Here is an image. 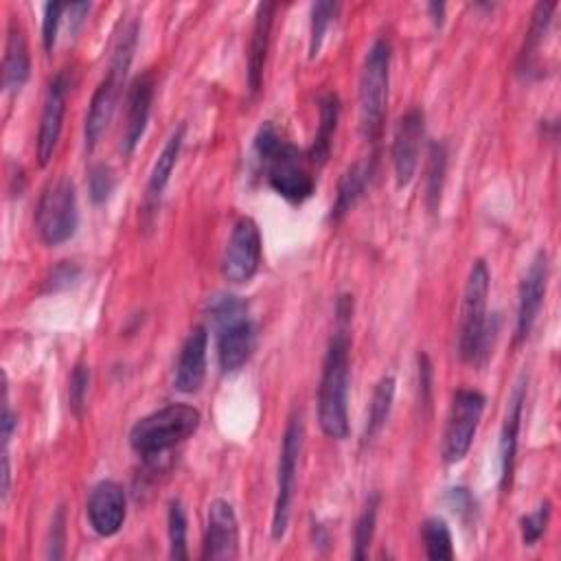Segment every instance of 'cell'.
I'll return each instance as SVG.
<instances>
[{"label": "cell", "mask_w": 561, "mask_h": 561, "mask_svg": "<svg viewBox=\"0 0 561 561\" xmlns=\"http://www.w3.org/2000/svg\"><path fill=\"white\" fill-rule=\"evenodd\" d=\"M254 153L267 184L280 197L291 204H300L313 195L316 180L309 171V156H305L296 145L283 140L270 121L256 131Z\"/></svg>", "instance_id": "1"}, {"label": "cell", "mask_w": 561, "mask_h": 561, "mask_svg": "<svg viewBox=\"0 0 561 561\" xmlns=\"http://www.w3.org/2000/svg\"><path fill=\"white\" fill-rule=\"evenodd\" d=\"M348 329L337 327L327 346L318 386V423L335 440L348 436Z\"/></svg>", "instance_id": "2"}, {"label": "cell", "mask_w": 561, "mask_h": 561, "mask_svg": "<svg viewBox=\"0 0 561 561\" xmlns=\"http://www.w3.org/2000/svg\"><path fill=\"white\" fill-rule=\"evenodd\" d=\"M489 267L482 259L473 261L460 300L458 320V355L462 362L482 364L489 357V344L493 342L495 327L486 320V298H489Z\"/></svg>", "instance_id": "3"}, {"label": "cell", "mask_w": 561, "mask_h": 561, "mask_svg": "<svg viewBox=\"0 0 561 561\" xmlns=\"http://www.w3.org/2000/svg\"><path fill=\"white\" fill-rule=\"evenodd\" d=\"M206 309L215 327L219 368L237 373L250 359L256 340L248 302L234 294H217L208 300Z\"/></svg>", "instance_id": "4"}, {"label": "cell", "mask_w": 561, "mask_h": 561, "mask_svg": "<svg viewBox=\"0 0 561 561\" xmlns=\"http://www.w3.org/2000/svg\"><path fill=\"white\" fill-rule=\"evenodd\" d=\"M199 412L188 403L164 405L134 423L129 430V445L142 458H158L167 449L193 436L199 427Z\"/></svg>", "instance_id": "5"}, {"label": "cell", "mask_w": 561, "mask_h": 561, "mask_svg": "<svg viewBox=\"0 0 561 561\" xmlns=\"http://www.w3.org/2000/svg\"><path fill=\"white\" fill-rule=\"evenodd\" d=\"M390 42L377 37L366 53L359 77V129L368 142L381 136L390 83Z\"/></svg>", "instance_id": "6"}, {"label": "cell", "mask_w": 561, "mask_h": 561, "mask_svg": "<svg viewBox=\"0 0 561 561\" xmlns=\"http://www.w3.org/2000/svg\"><path fill=\"white\" fill-rule=\"evenodd\" d=\"M79 208L75 184L68 178L50 182L39 195L35 210V226L46 245H59L77 232Z\"/></svg>", "instance_id": "7"}, {"label": "cell", "mask_w": 561, "mask_h": 561, "mask_svg": "<svg viewBox=\"0 0 561 561\" xmlns=\"http://www.w3.org/2000/svg\"><path fill=\"white\" fill-rule=\"evenodd\" d=\"M300 449H302V419H300V412H294L287 421L283 445H280V458H278L276 500H274V513H272V537L276 541L285 537L289 526Z\"/></svg>", "instance_id": "8"}, {"label": "cell", "mask_w": 561, "mask_h": 561, "mask_svg": "<svg viewBox=\"0 0 561 561\" xmlns=\"http://www.w3.org/2000/svg\"><path fill=\"white\" fill-rule=\"evenodd\" d=\"M484 394L478 390H469V388H460L454 394V401L449 405V414H447V423H445V432H443V460L447 465H456L460 462L476 436L478 423L482 419L484 412Z\"/></svg>", "instance_id": "9"}, {"label": "cell", "mask_w": 561, "mask_h": 561, "mask_svg": "<svg viewBox=\"0 0 561 561\" xmlns=\"http://www.w3.org/2000/svg\"><path fill=\"white\" fill-rule=\"evenodd\" d=\"M261 252H263V241H261V230L256 221L250 217H241L234 224L221 256L224 278L234 285L248 283L259 272Z\"/></svg>", "instance_id": "10"}, {"label": "cell", "mask_w": 561, "mask_h": 561, "mask_svg": "<svg viewBox=\"0 0 561 561\" xmlns=\"http://www.w3.org/2000/svg\"><path fill=\"white\" fill-rule=\"evenodd\" d=\"M423 134H425V118L419 107L408 110L394 127L392 164H394V180L399 188L408 186L414 178Z\"/></svg>", "instance_id": "11"}, {"label": "cell", "mask_w": 561, "mask_h": 561, "mask_svg": "<svg viewBox=\"0 0 561 561\" xmlns=\"http://www.w3.org/2000/svg\"><path fill=\"white\" fill-rule=\"evenodd\" d=\"M239 554V524L230 502L213 500L206 517V535H204V559L226 561L237 559Z\"/></svg>", "instance_id": "12"}, {"label": "cell", "mask_w": 561, "mask_h": 561, "mask_svg": "<svg viewBox=\"0 0 561 561\" xmlns=\"http://www.w3.org/2000/svg\"><path fill=\"white\" fill-rule=\"evenodd\" d=\"M68 90H70L68 72H59L46 90L39 129H37V160L42 167H46L55 153V147H57V140L61 134V125H64Z\"/></svg>", "instance_id": "13"}, {"label": "cell", "mask_w": 561, "mask_h": 561, "mask_svg": "<svg viewBox=\"0 0 561 561\" xmlns=\"http://www.w3.org/2000/svg\"><path fill=\"white\" fill-rule=\"evenodd\" d=\"M546 285H548V254L539 250L535 259L530 261L522 285H519V300H517V327H515V337L526 340L528 333L533 331V324L539 316L543 296H546Z\"/></svg>", "instance_id": "14"}, {"label": "cell", "mask_w": 561, "mask_h": 561, "mask_svg": "<svg viewBox=\"0 0 561 561\" xmlns=\"http://www.w3.org/2000/svg\"><path fill=\"white\" fill-rule=\"evenodd\" d=\"M125 508L127 500L123 486L114 480L99 482L88 497V519L92 530L101 537L116 535L125 522Z\"/></svg>", "instance_id": "15"}, {"label": "cell", "mask_w": 561, "mask_h": 561, "mask_svg": "<svg viewBox=\"0 0 561 561\" xmlns=\"http://www.w3.org/2000/svg\"><path fill=\"white\" fill-rule=\"evenodd\" d=\"M153 75L151 72H142L138 75L129 90H127V99H125V127H123V140H121V149L125 156H131L134 149L138 147L147 121H149V112H151V101H153Z\"/></svg>", "instance_id": "16"}, {"label": "cell", "mask_w": 561, "mask_h": 561, "mask_svg": "<svg viewBox=\"0 0 561 561\" xmlns=\"http://www.w3.org/2000/svg\"><path fill=\"white\" fill-rule=\"evenodd\" d=\"M123 83H125V75L107 68L105 79L96 85L90 107H88V114H85V127H83V138H85L88 151H92L99 145L105 127L110 125Z\"/></svg>", "instance_id": "17"}, {"label": "cell", "mask_w": 561, "mask_h": 561, "mask_svg": "<svg viewBox=\"0 0 561 561\" xmlns=\"http://www.w3.org/2000/svg\"><path fill=\"white\" fill-rule=\"evenodd\" d=\"M184 131H186V125H180L178 129H173V134L164 142L162 151L158 153V160L153 162V169L147 180L145 197H142V224L145 226H151V221L156 217L162 193H164V188L171 180V173L175 169V162H178V156H180V149L184 142Z\"/></svg>", "instance_id": "18"}, {"label": "cell", "mask_w": 561, "mask_h": 561, "mask_svg": "<svg viewBox=\"0 0 561 561\" xmlns=\"http://www.w3.org/2000/svg\"><path fill=\"white\" fill-rule=\"evenodd\" d=\"M206 351H208V331L206 327H195L178 355V364H175V377H173V386L178 392H197L199 386L204 383V375H206Z\"/></svg>", "instance_id": "19"}, {"label": "cell", "mask_w": 561, "mask_h": 561, "mask_svg": "<svg viewBox=\"0 0 561 561\" xmlns=\"http://www.w3.org/2000/svg\"><path fill=\"white\" fill-rule=\"evenodd\" d=\"M524 401H526V375L519 377V381L515 383V388L508 397L506 416H504V425H502V434H500V489L504 493H506V489H511V480H513Z\"/></svg>", "instance_id": "20"}, {"label": "cell", "mask_w": 561, "mask_h": 561, "mask_svg": "<svg viewBox=\"0 0 561 561\" xmlns=\"http://www.w3.org/2000/svg\"><path fill=\"white\" fill-rule=\"evenodd\" d=\"M274 2H261L256 9L254 18V28H252V39H250V53H248V88L250 94H256L263 85V68H265V57L270 48V33H272V22H274Z\"/></svg>", "instance_id": "21"}, {"label": "cell", "mask_w": 561, "mask_h": 561, "mask_svg": "<svg viewBox=\"0 0 561 561\" xmlns=\"http://www.w3.org/2000/svg\"><path fill=\"white\" fill-rule=\"evenodd\" d=\"M31 75V57L26 46V35L18 22L9 24L4 59H2V85L9 92H20Z\"/></svg>", "instance_id": "22"}, {"label": "cell", "mask_w": 561, "mask_h": 561, "mask_svg": "<svg viewBox=\"0 0 561 561\" xmlns=\"http://www.w3.org/2000/svg\"><path fill=\"white\" fill-rule=\"evenodd\" d=\"M370 173H373L370 162H355L344 171V175L340 178V184H337L335 202L331 206V221H342L351 213V208L364 195Z\"/></svg>", "instance_id": "23"}, {"label": "cell", "mask_w": 561, "mask_h": 561, "mask_svg": "<svg viewBox=\"0 0 561 561\" xmlns=\"http://www.w3.org/2000/svg\"><path fill=\"white\" fill-rule=\"evenodd\" d=\"M340 118V99L335 92H327L320 96V123L313 138V145L309 149V162L311 164H324L331 153V140L337 127Z\"/></svg>", "instance_id": "24"}, {"label": "cell", "mask_w": 561, "mask_h": 561, "mask_svg": "<svg viewBox=\"0 0 561 561\" xmlns=\"http://www.w3.org/2000/svg\"><path fill=\"white\" fill-rule=\"evenodd\" d=\"M394 386H397V381L390 375H386L377 381L370 405H368L366 425H364V443H370L381 432V427L386 425L392 401H394Z\"/></svg>", "instance_id": "25"}, {"label": "cell", "mask_w": 561, "mask_h": 561, "mask_svg": "<svg viewBox=\"0 0 561 561\" xmlns=\"http://www.w3.org/2000/svg\"><path fill=\"white\" fill-rule=\"evenodd\" d=\"M445 171H447V149L443 142L430 145L427 156V169H425V204L430 213H436L440 206L443 184H445Z\"/></svg>", "instance_id": "26"}, {"label": "cell", "mask_w": 561, "mask_h": 561, "mask_svg": "<svg viewBox=\"0 0 561 561\" xmlns=\"http://www.w3.org/2000/svg\"><path fill=\"white\" fill-rule=\"evenodd\" d=\"M421 535L425 543V554L432 561H447L454 557V546H451V533L440 517H427L421 524Z\"/></svg>", "instance_id": "27"}, {"label": "cell", "mask_w": 561, "mask_h": 561, "mask_svg": "<svg viewBox=\"0 0 561 561\" xmlns=\"http://www.w3.org/2000/svg\"><path fill=\"white\" fill-rule=\"evenodd\" d=\"M557 9V2H539L533 11V20H530V28L526 33V42H524V50L519 55V64H522V70H528L530 64H533V57L539 48V44L543 42L546 37V31H548V24H550V18H552V11Z\"/></svg>", "instance_id": "28"}, {"label": "cell", "mask_w": 561, "mask_h": 561, "mask_svg": "<svg viewBox=\"0 0 561 561\" xmlns=\"http://www.w3.org/2000/svg\"><path fill=\"white\" fill-rule=\"evenodd\" d=\"M377 511H379V495L373 493L357 519L355 526V539H353V559L362 561L368 552V546L375 535V524H377Z\"/></svg>", "instance_id": "29"}, {"label": "cell", "mask_w": 561, "mask_h": 561, "mask_svg": "<svg viewBox=\"0 0 561 561\" xmlns=\"http://www.w3.org/2000/svg\"><path fill=\"white\" fill-rule=\"evenodd\" d=\"M169 554L171 559H186V513L180 500H173L169 504Z\"/></svg>", "instance_id": "30"}, {"label": "cell", "mask_w": 561, "mask_h": 561, "mask_svg": "<svg viewBox=\"0 0 561 561\" xmlns=\"http://www.w3.org/2000/svg\"><path fill=\"white\" fill-rule=\"evenodd\" d=\"M337 2H316L311 4V31H309V57L313 59L324 42V33L335 18Z\"/></svg>", "instance_id": "31"}, {"label": "cell", "mask_w": 561, "mask_h": 561, "mask_svg": "<svg viewBox=\"0 0 561 561\" xmlns=\"http://www.w3.org/2000/svg\"><path fill=\"white\" fill-rule=\"evenodd\" d=\"M550 515H552V504L546 500L533 513L522 517L519 528H522V541L526 546H535L543 537V533L548 528V522H550Z\"/></svg>", "instance_id": "32"}, {"label": "cell", "mask_w": 561, "mask_h": 561, "mask_svg": "<svg viewBox=\"0 0 561 561\" xmlns=\"http://www.w3.org/2000/svg\"><path fill=\"white\" fill-rule=\"evenodd\" d=\"M88 388H90V368L85 364H77L72 368L70 375V386H68V401H70V410L81 416L83 408H85V399H88Z\"/></svg>", "instance_id": "33"}, {"label": "cell", "mask_w": 561, "mask_h": 561, "mask_svg": "<svg viewBox=\"0 0 561 561\" xmlns=\"http://www.w3.org/2000/svg\"><path fill=\"white\" fill-rule=\"evenodd\" d=\"M114 184H116V178H114V171H112L107 164H94V167L90 169L88 188H90V199H92L94 204L105 202V199L112 195Z\"/></svg>", "instance_id": "34"}, {"label": "cell", "mask_w": 561, "mask_h": 561, "mask_svg": "<svg viewBox=\"0 0 561 561\" xmlns=\"http://www.w3.org/2000/svg\"><path fill=\"white\" fill-rule=\"evenodd\" d=\"M64 11H66V4H61V2H46V7H44L42 42H44V50L46 53H50L55 48L57 31H59V20H61Z\"/></svg>", "instance_id": "35"}, {"label": "cell", "mask_w": 561, "mask_h": 561, "mask_svg": "<svg viewBox=\"0 0 561 561\" xmlns=\"http://www.w3.org/2000/svg\"><path fill=\"white\" fill-rule=\"evenodd\" d=\"M66 543V511L64 506L57 508L50 522V537H48V559H61Z\"/></svg>", "instance_id": "36"}, {"label": "cell", "mask_w": 561, "mask_h": 561, "mask_svg": "<svg viewBox=\"0 0 561 561\" xmlns=\"http://www.w3.org/2000/svg\"><path fill=\"white\" fill-rule=\"evenodd\" d=\"M81 276V270L79 265L70 263V261H61L53 272H50V278H48V291H59V289H66L70 285H75Z\"/></svg>", "instance_id": "37"}, {"label": "cell", "mask_w": 561, "mask_h": 561, "mask_svg": "<svg viewBox=\"0 0 561 561\" xmlns=\"http://www.w3.org/2000/svg\"><path fill=\"white\" fill-rule=\"evenodd\" d=\"M92 4L90 2H75V4H66V11H68V22H70V33H77L79 26L85 22L88 13H90Z\"/></svg>", "instance_id": "38"}, {"label": "cell", "mask_w": 561, "mask_h": 561, "mask_svg": "<svg viewBox=\"0 0 561 561\" xmlns=\"http://www.w3.org/2000/svg\"><path fill=\"white\" fill-rule=\"evenodd\" d=\"M15 425H18V416L11 412V408L7 403V394H4V405H2V445H4V449L13 436Z\"/></svg>", "instance_id": "39"}, {"label": "cell", "mask_w": 561, "mask_h": 561, "mask_svg": "<svg viewBox=\"0 0 561 561\" xmlns=\"http://www.w3.org/2000/svg\"><path fill=\"white\" fill-rule=\"evenodd\" d=\"M9 482H11V471H9V456H7V449H4L2 451V500L9 493Z\"/></svg>", "instance_id": "40"}, {"label": "cell", "mask_w": 561, "mask_h": 561, "mask_svg": "<svg viewBox=\"0 0 561 561\" xmlns=\"http://www.w3.org/2000/svg\"><path fill=\"white\" fill-rule=\"evenodd\" d=\"M427 9H430V13H432L434 24L440 26V24H443V13H445V4H443V2H430Z\"/></svg>", "instance_id": "41"}]
</instances>
